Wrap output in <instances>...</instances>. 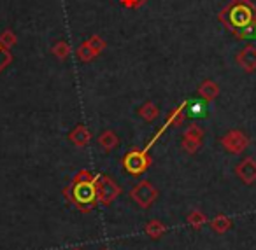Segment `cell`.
<instances>
[{
  "instance_id": "obj_1",
  "label": "cell",
  "mask_w": 256,
  "mask_h": 250,
  "mask_svg": "<svg viewBox=\"0 0 256 250\" xmlns=\"http://www.w3.org/2000/svg\"><path fill=\"white\" fill-rule=\"evenodd\" d=\"M220 23L240 40L256 37V12L246 4V0H230L218 14Z\"/></svg>"
},
{
  "instance_id": "obj_12",
  "label": "cell",
  "mask_w": 256,
  "mask_h": 250,
  "mask_svg": "<svg viewBox=\"0 0 256 250\" xmlns=\"http://www.w3.org/2000/svg\"><path fill=\"white\" fill-rule=\"evenodd\" d=\"M68 140L74 144L76 147H88L92 142V131L84 126V124H78L74 130L68 133Z\"/></svg>"
},
{
  "instance_id": "obj_11",
  "label": "cell",
  "mask_w": 256,
  "mask_h": 250,
  "mask_svg": "<svg viewBox=\"0 0 256 250\" xmlns=\"http://www.w3.org/2000/svg\"><path fill=\"white\" fill-rule=\"evenodd\" d=\"M196 93H198V96L204 100V102H212V100H216L218 96H220L221 89H220V84H218L216 81H212V79H206V81H202L198 84Z\"/></svg>"
},
{
  "instance_id": "obj_24",
  "label": "cell",
  "mask_w": 256,
  "mask_h": 250,
  "mask_svg": "<svg viewBox=\"0 0 256 250\" xmlns=\"http://www.w3.org/2000/svg\"><path fill=\"white\" fill-rule=\"evenodd\" d=\"M246 4H248V5H249V7H251V9H252V11H254V12H256V0H246Z\"/></svg>"
},
{
  "instance_id": "obj_20",
  "label": "cell",
  "mask_w": 256,
  "mask_h": 250,
  "mask_svg": "<svg viewBox=\"0 0 256 250\" xmlns=\"http://www.w3.org/2000/svg\"><path fill=\"white\" fill-rule=\"evenodd\" d=\"M0 44H2L4 47H8V49H11L12 46L18 44V37H16V33L12 32L11 28H8L0 33Z\"/></svg>"
},
{
  "instance_id": "obj_5",
  "label": "cell",
  "mask_w": 256,
  "mask_h": 250,
  "mask_svg": "<svg viewBox=\"0 0 256 250\" xmlns=\"http://www.w3.org/2000/svg\"><path fill=\"white\" fill-rule=\"evenodd\" d=\"M160 196V191L150 182V180H142V182H137L136 186L130 191V198L137 203V207H140L142 210H148L154 201Z\"/></svg>"
},
{
  "instance_id": "obj_22",
  "label": "cell",
  "mask_w": 256,
  "mask_h": 250,
  "mask_svg": "<svg viewBox=\"0 0 256 250\" xmlns=\"http://www.w3.org/2000/svg\"><path fill=\"white\" fill-rule=\"evenodd\" d=\"M12 63V54L11 51L8 49V47H4L2 44H0V74L6 70V68L9 67V65Z\"/></svg>"
},
{
  "instance_id": "obj_16",
  "label": "cell",
  "mask_w": 256,
  "mask_h": 250,
  "mask_svg": "<svg viewBox=\"0 0 256 250\" xmlns=\"http://www.w3.org/2000/svg\"><path fill=\"white\" fill-rule=\"evenodd\" d=\"M209 226H210V229H212L214 233H218V235H224V233L232 229L234 221H232L230 217H226L224 214H220V215H216L212 221H210Z\"/></svg>"
},
{
  "instance_id": "obj_6",
  "label": "cell",
  "mask_w": 256,
  "mask_h": 250,
  "mask_svg": "<svg viewBox=\"0 0 256 250\" xmlns=\"http://www.w3.org/2000/svg\"><path fill=\"white\" fill-rule=\"evenodd\" d=\"M188 103L190 102H182V103H179L178 107H176V109H172L170 112H168V116H167V119H165V123L162 124V128L160 130L156 131V133L153 135V137H151V140L148 142V145L144 149H148V151H150L151 147H153L154 145V142H158V138L162 137V135L165 133V131H167V128H178V126H181L182 123H184V119L186 117H188Z\"/></svg>"
},
{
  "instance_id": "obj_4",
  "label": "cell",
  "mask_w": 256,
  "mask_h": 250,
  "mask_svg": "<svg viewBox=\"0 0 256 250\" xmlns=\"http://www.w3.org/2000/svg\"><path fill=\"white\" fill-rule=\"evenodd\" d=\"M95 186H96V201L104 207H109L110 203H114L118 196L121 194L120 184L114 179H110L109 175H95Z\"/></svg>"
},
{
  "instance_id": "obj_10",
  "label": "cell",
  "mask_w": 256,
  "mask_h": 250,
  "mask_svg": "<svg viewBox=\"0 0 256 250\" xmlns=\"http://www.w3.org/2000/svg\"><path fill=\"white\" fill-rule=\"evenodd\" d=\"M235 61L246 74L256 72V47L252 44H248L246 47H242L237 53V56H235Z\"/></svg>"
},
{
  "instance_id": "obj_23",
  "label": "cell",
  "mask_w": 256,
  "mask_h": 250,
  "mask_svg": "<svg viewBox=\"0 0 256 250\" xmlns=\"http://www.w3.org/2000/svg\"><path fill=\"white\" fill-rule=\"evenodd\" d=\"M120 4L126 9H140L148 4V0H120Z\"/></svg>"
},
{
  "instance_id": "obj_15",
  "label": "cell",
  "mask_w": 256,
  "mask_h": 250,
  "mask_svg": "<svg viewBox=\"0 0 256 250\" xmlns=\"http://www.w3.org/2000/svg\"><path fill=\"white\" fill-rule=\"evenodd\" d=\"M144 233H146L151 240H160L162 236L167 233V226L162 221L153 219V221H148L146 224H144Z\"/></svg>"
},
{
  "instance_id": "obj_17",
  "label": "cell",
  "mask_w": 256,
  "mask_h": 250,
  "mask_svg": "<svg viewBox=\"0 0 256 250\" xmlns=\"http://www.w3.org/2000/svg\"><path fill=\"white\" fill-rule=\"evenodd\" d=\"M186 222H188L192 229L198 231V229H202L204 226L209 222V219H207V215L204 214L202 210H192L188 215H186Z\"/></svg>"
},
{
  "instance_id": "obj_21",
  "label": "cell",
  "mask_w": 256,
  "mask_h": 250,
  "mask_svg": "<svg viewBox=\"0 0 256 250\" xmlns=\"http://www.w3.org/2000/svg\"><path fill=\"white\" fill-rule=\"evenodd\" d=\"M86 42H88V46L92 47L93 53H95L96 56H98L102 51H106V47H107V42L100 35H92L88 40H86Z\"/></svg>"
},
{
  "instance_id": "obj_8",
  "label": "cell",
  "mask_w": 256,
  "mask_h": 250,
  "mask_svg": "<svg viewBox=\"0 0 256 250\" xmlns=\"http://www.w3.org/2000/svg\"><path fill=\"white\" fill-rule=\"evenodd\" d=\"M204 135H206V131H204L202 126H198V124H195V123L190 124L184 130V135H182V138H181V149L193 156L202 147Z\"/></svg>"
},
{
  "instance_id": "obj_26",
  "label": "cell",
  "mask_w": 256,
  "mask_h": 250,
  "mask_svg": "<svg viewBox=\"0 0 256 250\" xmlns=\"http://www.w3.org/2000/svg\"><path fill=\"white\" fill-rule=\"evenodd\" d=\"M102 250H109V249H102Z\"/></svg>"
},
{
  "instance_id": "obj_18",
  "label": "cell",
  "mask_w": 256,
  "mask_h": 250,
  "mask_svg": "<svg viewBox=\"0 0 256 250\" xmlns=\"http://www.w3.org/2000/svg\"><path fill=\"white\" fill-rule=\"evenodd\" d=\"M51 53H53V56L56 58V60L65 61L70 56V46H68V42H65V40H58V42H54V46L51 47Z\"/></svg>"
},
{
  "instance_id": "obj_25",
  "label": "cell",
  "mask_w": 256,
  "mask_h": 250,
  "mask_svg": "<svg viewBox=\"0 0 256 250\" xmlns=\"http://www.w3.org/2000/svg\"><path fill=\"white\" fill-rule=\"evenodd\" d=\"M70 250H84L82 247H76V249H70Z\"/></svg>"
},
{
  "instance_id": "obj_19",
  "label": "cell",
  "mask_w": 256,
  "mask_h": 250,
  "mask_svg": "<svg viewBox=\"0 0 256 250\" xmlns=\"http://www.w3.org/2000/svg\"><path fill=\"white\" fill-rule=\"evenodd\" d=\"M76 56H78V60L82 61V63H90V61L95 60L96 54L93 53V49L88 46V42H82L81 46L78 47V51H76Z\"/></svg>"
},
{
  "instance_id": "obj_3",
  "label": "cell",
  "mask_w": 256,
  "mask_h": 250,
  "mask_svg": "<svg viewBox=\"0 0 256 250\" xmlns=\"http://www.w3.org/2000/svg\"><path fill=\"white\" fill-rule=\"evenodd\" d=\"M153 165V158H151L148 149L132 147L130 151L124 152L123 159H121V166H123L124 173L132 177H140L146 173Z\"/></svg>"
},
{
  "instance_id": "obj_2",
  "label": "cell",
  "mask_w": 256,
  "mask_h": 250,
  "mask_svg": "<svg viewBox=\"0 0 256 250\" xmlns=\"http://www.w3.org/2000/svg\"><path fill=\"white\" fill-rule=\"evenodd\" d=\"M64 196L70 205L79 208L82 214H90L95 208L96 201V186L95 177L92 180H72L67 187H64Z\"/></svg>"
},
{
  "instance_id": "obj_14",
  "label": "cell",
  "mask_w": 256,
  "mask_h": 250,
  "mask_svg": "<svg viewBox=\"0 0 256 250\" xmlns=\"http://www.w3.org/2000/svg\"><path fill=\"white\" fill-rule=\"evenodd\" d=\"M137 114H139L140 119H144L146 123H153V121L158 119L160 116V109L154 102H146L137 109Z\"/></svg>"
},
{
  "instance_id": "obj_9",
  "label": "cell",
  "mask_w": 256,
  "mask_h": 250,
  "mask_svg": "<svg viewBox=\"0 0 256 250\" xmlns=\"http://www.w3.org/2000/svg\"><path fill=\"white\" fill-rule=\"evenodd\" d=\"M235 175L246 186H252L256 182V161L252 158H244L235 165Z\"/></svg>"
},
{
  "instance_id": "obj_13",
  "label": "cell",
  "mask_w": 256,
  "mask_h": 250,
  "mask_svg": "<svg viewBox=\"0 0 256 250\" xmlns=\"http://www.w3.org/2000/svg\"><path fill=\"white\" fill-rule=\"evenodd\" d=\"M96 142H98V145L106 152H112L114 149L120 145V137H118L112 130H106V131H102V133L98 135V140H96Z\"/></svg>"
},
{
  "instance_id": "obj_7",
  "label": "cell",
  "mask_w": 256,
  "mask_h": 250,
  "mask_svg": "<svg viewBox=\"0 0 256 250\" xmlns=\"http://www.w3.org/2000/svg\"><path fill=\"white\" fill-rule=\"evenodd\" d=\"M221 145L232 156H238L249 147V137L240 130H230L221 138Z\"/></svg>"
}]
</instances>
